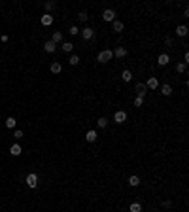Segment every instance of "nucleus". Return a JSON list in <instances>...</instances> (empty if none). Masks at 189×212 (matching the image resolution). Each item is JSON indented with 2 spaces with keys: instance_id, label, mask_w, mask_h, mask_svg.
<instances>
[{
  "instance_id": "nucleus-1",
  "label": "nucleus",
  "mask_w": 189,
  "mask_h": 212,
  "mask_svg": "<svg viewBox=\"0 0 189 212\" xmlns=\"http://www.w3.org/2000/svg\"><path fill=\"white\" fill-rule=\"evenodd\" d=\"M112 57H114V53H112V49H102V51L96 55V61L99 63H108Z\"/></svg>"
},
{
  "instance_id": "nucleus-2",
  "label": "nucleus",
  "mask_w": 189,
  "mask_h": 212,
  "mask_svg": "<svg viewBox=\"0 0 189 212\" xmlns=\"http://www.w3.org/2000/svg\"><path fill=\"white\" fill-rule=\"evenodd\" d=\"M80 34H81L83 40H93V38H95V31L91 29V27H85V29H81Z\"/></svg>"
},
{
  "instance_id": "nucleus-3",
  "label": "nucleus",
  "mask_w": 189,
  "mask_h": 212,
  "mask_svg": "<svg viewBox=\"0 0 189 212\" xmlns=\"http://www.w3.org/2000/svg\"><path fill=\"white\" fill-rule=\"evenodd\" d=\"M114 121L115 123H125V121H127V112H123V110H117L115 112V114H114Z\"/></svg>"
},
{
  "instance_id": "nucleus-4",
  "label": "nucleus",
  "mask_w": 189,
  "mask_h": 212,
  "mask_svg": "<svg viewBox=\"0 0 189 212\" xmlns=\"http://www.w3.org/2000/svg\"><path fill=\"white\" fill-rule=\"evenodd\" d=\"M102 19H104V21H108V23H112V21H115V11L112 10V8L104 10V11H102Z\"/></svg>"
},
{
  "instance_id": "nucleus-5",
  "label": "nucleus",
  "mask_w": 189,
  "mask_h": 212,
  "mask_svg": "<svg viewBox=\"0 0 189 212\" xmlns=\"http://www.w3.org/2000/svg\"><path fill=\"white\" fill-rule=\"evenodd\" d=\"M27 186H29V188H36L38 186V176L34 174V172L27 174Z\"/></svg>"
},
{
  "instance_id": "nucleus-6",
  "label": "nucleus",
  "mask_w": 189,
  "mask_h": 212,
  "mask_svg": "<svg viewBox=\"0 0 189 212\" xmlns=\"http://www.w3.org/2000/svg\"><path fill=\"white\" fill-rule=\"evenodd\" d=\"M136 95L138 97H142V98H146V93H148V87H146V83H136Z\"/></svg>"
},
{
  "instance_id": "nucleus-7",
  "label": "nucleus",
  "mask_w": 189,
  "mask_h": 212,
  "mask_svg": "<svg viewBox=\"0 0 189 212\" xmlns=\"http://www.w3.org/2000/svg\"><path fill=\"white\" fill-rule=\"evenodd\" d=\"M112 53H114V57H117V59H123L125 55H127V49H125L123 46H117V47H115Z\"/></svg>"
},
{
  "instance_id": "nucleus-8",
  "label": "nucleus",
  "mask_w": 189,
  "mask_h": 212,
  "mask_svg": "<svg viewBox=\"0 0 189 212\" xmlns=\"http://www.w3.org/2000/svg\"><path fill=\"white\" fill-rule=\"evenodd\" d=\"M146 87H148V89H157V87H159V80H157L155 76L148 78V82H146Z\"/></svg>"
},
{
  "instance_id": "nucleus-9",
  "label": "nucleus",
  "mask_w": 189,
  "mask_h": 212,
  "mask_svg": "<svg viewBox=\"0 0 189 212\" xmlns=\"http://www.w3.org/2000/svg\"><path fill=\"white\" fill-rule=\"evenodd\" d=\"M157 63H159L161 66H166V65H169V63H170V57H169V53H161L159 57H157Z\"/></svg>"
},
{
  "instance_id": "nucleus-10",
  "label": "nucleus",
  "mask_w": 189,
  "mask_h": 212,
  "mask_svg": "<svg viewBox=\"0 0 189 212\" xmlns=\"http://www.w3.org/2000/svg\"><path fill=\"white\" fill-rule=\"evenodd\" d=\"M187 32H189V29H187L185 25H178V27H176V36L184 38V36H187Z\"/></svg>"
},
{
  "instance_id": "nucleus-11",
  "label": "nucleus",
  "mask_w": 189,
  "mask_h": 212,
  "mask_svg": "<svg viewBox=\"0 0 189 212\" xmlns=\"http://www.w3.org/2000/svg\"><path fill=\"white\" fill-rule=\"evenodd\" d=\"M44 49H46L47 53H53L55 49H57V44H55V42H51V40H47L46 44H44Z\"/></svg>"
},
{
  "instance_id": "nucleus-12",
  "label": "nucleus",
  "mask_w": 189,
  "mask_h": 212,
  "mask_svg": "<svg viewBox=\"0 0 189 212\" xmlns=\"http://www.w3.org/2000/svg\"><path fill=\"white\" fill-rule=\"evenodd\" d=\"M51 23H53V15H49V13L42 15V25H44V27H49Z\"/></svg>"
},
{
  "instance_id": "nucleus-13",
  "label": "nucleus",
  "mask_w": 189,
  "mask_h": 212,
  "mask_svg": "<svg viewBox=\"0 0 189 212\" xmlns=\"http://www.w3.org/2000/svg\"><path fill=\"white\" fill-rule=\"evenodd\" d=\"M129 210H131V212H142V204H140L138 201H134V203H131Z\"/></svg>"
},
{
  "instance_id": "nucleus-14",
  "label": "nucleus",
  "mask_w": 189,
  "mask_h": 212,
  "mask_svg": "<svg viewBox=\"0 0 189 212\" xmlns=\"http://www.w3.org/2000/svg\"><path fill=\"white\" fill-rule=\"evenodd\" d=\"M161 93H163L165 97H169V95H172V87L169 85V83H163V87H161Z\"/></svg>"
},
{
  "instance_id": "nucleus-15",
  "label": "nucleus",
  "mask_w": 189,
  "mask_h": 212,
  "mask_svg": "<svg viewBox=\"0 0 189 212\" xmlns=\"http://www.w3.org/2000/svg\"><path fill=\"white\" fill-rule=\"evenodd\" d=\"M61 70H62V66H61V63H59V61L51 63V72H53V74H59Z\"/></svg>"
},
{
  "instance_id": "nucleus-16",
  "label": "nucleus",
  "mask_w": 189,
  "mask_h": 212,
  "mask_svg": "<svg viewBox=\"0 0 189 212\" xmlns=\"http://www.w3.org/2000/svg\"><path fill=\"white\" fill-rule=\"evenodd\" d=\"M96 131H87V135H85V138H87V142H95L96 140Z\"/></svg>"
},
{
  "instance_id": "nucleus-17",
  "label": "nucleus",
  "mask_w": 189,
  "mask_h": 212,
  "mask_svg": "<svg viewBox=\"0 0 189 212\" xmlns=\"http://www.w3.org/2000/svg\"><path fill=\"white\" fill-rule=\"evenodd\" d=\"M62 51H66V53H70V51H72V49H74V44H72V42H62Z\"/></svg>"
},
{
  "instance_id": "nucleus-18",
  "label": "nucleus",
  "mask_w": 189,
  "mask_h": 212,
  "mask_svg": "<svg viewBox=\"0 0 189 212\" xmlns=\"http://www.w3.org/2000/svg\"><path fill=\"white\" fill-rule=\"evenodd\" d=\"M10 152H11V155H15V157H17V155H21V152H23V150H21L19 144H13V146L10 148Z\"/></svg>"
},
{
  "instance_id": "nucleus-19",
  "label": "nucleus",
  "mask_w": 189,
  "mask_h": 212,
  "mask_svg": "<svg viewBox=\"0 0 189 212\" xmlns=\"http://www.w3.org/2000/svg\"><path fill=\"white\" fill-rule=\"evenodd\" d=\"M112 25H114V31H115V32H121V31H123V23H121V21L115 19V21H112Z\"/></svg>"
},
{
  "instance_id": "nucleus-20",
  "label": "nucleus",
  "mask_w": 189,
  "mask_h": 212,
  "mask_svg": "<svg viewBox=\"0 0 189 212\" xmlns=\"http://www.w3.org/2000/svg\"><path fill=\"white\" fill-rule=\"evenodd\" d=\"M129 184H131L132 188H136V186H140V178H138V176H134V174H132L131 178H129Z\"/></svg>"
},
{
  "instance_id": "nucleus-21",
  "label": "nucleus",
  "mask_w": 189,
  "mask_h": 212,
  "mask_svg": "<svg viewBox=\"0 0 189 212\" xmlns=\"http://www.w3.org/2000/svg\"><path fill=\"white\" fill-rule=\"evenodd\" d=\"M121 78H123V82H131L132 80V72H131V70H123Z\"/></svg>"
},
{
  "instance_id": "nucleus-22",
  "label": "nucleus",
  "mask_w": 189,
  "mask_h": 212,
  "mask_svg": "<svg viewBox=\"0 0 189 212\" xmlns=\"http://www.w3.org/2000/svg\"><path fill=\"white\" fill-rule=\"evenodd\" d=\"M17 125V121H15V117H8L6 119V127H8V129H13V127Z\"/></svg>"
},
{
  "instance_id": "nucleus-23",
  "label": "nucleus",
  "mask_w": 189,
  "mask_h": 212,
  "mask_svg": "<svg viewBox=\"0 0 189 212\" xmlns=\"http://www.w3.org/2000/svg\"><path fill=\"white\" fill-rule=\"evenodd\" d=\"M96 125H99V127H100V129H104V127H106V125H108V119H106V117H104V116H102V117H99V119H96Z\"/></svg>"
},
{
  "instance_id": "nucleus-24",
  "label": "nucleus",
  "mask_w": 189,
  "mask_h": 212,
  "mask_svg": "<svg viewBox=\"0 0 189 212\" xmlns=\"http://www.w3.org/2000/svg\"><path fill=\"white\" fill-rule=\"evenodd\" d=\"M51 42H55V44H59V42H62V34H61V32H53Z\"/></svg>"
},
{
  "instance_id": "nucleus-25",
  "label": "nucleus",
  "mask_w": 189,
  "mask_h": 212,
  "mask_svg": "<svg viewBox=\"0 0 189 212\" xmlns=\"http://www.w3.org/2000/svg\"><path fill=\"white\" fill-rule=\"evenodd\" d=\"M78 19L81 21V23H87V19H89V15H87V11H80V13H78Z\"/></svg>"
},
{
  "instance_id": "nucleus-26",
  "label": "nucleus",
  "mask_w": 189,
  "mask_h": 212,
  "mask_svg": "<svg viewBox=\"0 0 189 212\" xmlns=\"http://www.w3.org/2000/svg\"><path fill=\"white\" fill-rule=\"evenodd\" d=\"M185 68H187V65H184V63H178V65H176V72L184 74V72H185Z\"/></svg>"
},
{
  "instance_id": "nucleus-27",
  "label": "nucleus",
  "mask_w": 189,
  "mask_h": 212,
  "mask_svg": "<svg viewBox=\"0 0 189 212\" xmlns=\"http://www.w3.org/2000/svg\"><path fill=\"white\" fill-rule=\"evenodd\" d=\"M68 63H70V65H72V66H76V65H78V63H80V57H78V55H72V57L68 59Z\"/></svg>"
},
{
  "instance_id": "nucleus-28",
  "label": "nucleus",
  "mask_w": 189,
  "mask_h": 212,
  "mask_svg": "<svg viewBox=\"0 0 189 212\" xmlns=\"http://www.w3.org/2000/svg\"><path fill=\"white\" fill-rule=\"evenodd\" d=\"M134 106H136V108L144 106V98H142V97H136V98H134Z\"/></svg>"
},
{
  "instance_id": "nucleus-29",
  "label": "nucleus",
  "mask_w": 189,
  "mask_h": 212,
  "mask_svg": "<svg viewBox=\"0 0 189 212\" xmlns=\"http://www.w3.org/2000/svg\"><path fill=\"white\" fill-rule=\"evenodd\" d=\"M57 8V2H46V10L49 11V10H55Z\"/></svg>"
},
{
  "instance_id": "nucleus-30",
  "label": "nucleus",
  "mask_w": 189,
  "mask_h": 212,
  "mask_svg": "<svg viewBox=\"0 0 189 212\" xmlns=\"http://www.w3.org/2000/svg\"><path fill=\"white\" fill-rule=\"evenodd\" d=\"M70 34H72V36H76V34H80V29L78 27H70V31H68Z\"/></svg>"
},
{
  "instance_id": "nucleus-31",
  "label": "nucleus",
  "mask_w": 189,
  "mask_h": 212,
  "mask_svg": "<svg viewBox=\"0 0 189 212\" xmlns=\"http://www.w3.org/2000/svg\"><path fill=\"white\" fill-rule=\"evenodd\" d=\"M13 137H15L17 140H19V138H23V131H19V129H17L15 133H13Z\"/></svg>"
},
{
  "instance_id": "nucleus-32",
  "label": "nucleus",
  "mask_w": 189,
  "mask_h": 212,
  "mask_svg": "<svg viewBox=\"0 0 189 212\" xmlns=\"http://www.w3.org/2000/svg\"><path fill=\"white\" fill-rule=\"evenodd\" d=\"M187 63H189V53L185 51V53H184V65H187Z\"/></svg>"
},
{
  "instance_id": "nucleus-33",
  "label": "nucleus",
  "mask_w": 189,
  "mask_h": 212,
  "mask_svg": "<svg viewBox=\"0 0 189 212\" xmlns=\"http://www.w3.org/2000/svg\"><path fill=\"white\" fill-rule=\"evenodd\" d=\"M165 44L169 46V47H172V38H165Z\"/></svg>"
}]
</instances>
